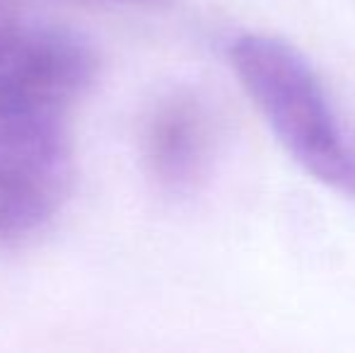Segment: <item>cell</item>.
<instances>
[{"label": "cell", "instance_id": "7a4b0ae2", "mask_svg": "<svg viewBox=\"0 0 355 353\" xmlns=\"http://www.w3.org/2000/svg\"><path fill=\"white\" fill-rule=\"evenodd\" d=\"M230 63L285 153L317 182L355 196V138L304 53L278 37L242 34Z\"/></svg>", "mask_w": 355, "mask_h": 353}, {"label": "cell", "instance_id": "3957f363", "mask_svg": "<svg viewBox=\"0 0 355 353\" xmlns=\"http://www.w3.org/2000/svg\"><path fill=\"white\" fill-rule=\"evenodd\" d=\"M208 150V119L191 97H172L159 104L145 133V160L164 189H191L206 170Z\"/></svg>", "mask_w": 355, "mask_h": 353}, {"label": "cell", "instance_id": "277c9868", "mask_svg": "<svg viewBox=\"0 0 355 353\" xmlns=\"http://www.w3.org/2000/svg\"><path fill=\"white\" fill-rule=\"evenodd\" d=\"M22 22L24 19H22V12H19L17 3H15V0H0V56H3L10 39L17 34Z\"/></svg>", "mask_w": 355, "mask_h": 353}, {"label": "cell", "instance_id": "6da1fadb", "mask_svg": "<svg viewBox=\"0 0 355 353\" xmlns=\"http://www.w3.org/2000/svg\"><path fill=\"white\" fill-rule=\"evenodd\" d=\"M97 76L78 32L22 22L0 56V247L27 245L75 182L73 112Z\"/></svg>", "mask_w": 355, "mask_h": 353}]
</instances>
